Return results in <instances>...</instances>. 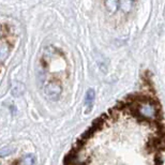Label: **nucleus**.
<instances>
[{
  "mask_svg": "<svg viewBox=\"0 0 165 165\" xmlns=\"http://www.w3.org/2000/svg\"><path fill=\"white\" fill-rule=\"evenodd\" d=\"M23 163L24 165H34V163H36V158H34V156H32V154H27V156L24 158Z\"/></svg>",
  "mask_w": 165,
  "mask_h": 165,
  "instance_id": "4",
  "label": "nucleus"
},
{
  "mask_svg": "<svg viewBox=\"0 0 165 165\" xmlns=\"http://www.w3.org/2000/svg\"><path fill=\"white\" fill-rule=\"evenodd\" d=\"M93 101H95V91L92 89H89L86 93V105L89 106V108L92 106Z\"/></svg>",
  "mask_w": 165,
  "mask_h": 165,
  "instance_id": "3",
  "label": "nucleus"
},
{
  "mask_svg": "<svg viewBox=\"0 0 165 165\" xmlns=\"http://www.w3.org/2000/svg\"><path fill=\"white\" fill-rule=\"evenodd\" d=\"M45 93L50 98V99H58V97L61 93V86L58 84V83H55V81H52L48 85H46L45 87Z\"/></svg>",
  "mask_w": 165,
  "mask_h": 165,
  "instance_id": "1",
  "label": "nucleus"
},
{
  "mask_svg": "<svg viewBox=\"0 0 165 165\" xmlns=\"http://www.w3.org/2000/svg\"><path fill=\"white\" fill-rule=\"evenodd\" d=\"M104 5L109 13H115L119 7V1L118 0H105Z\"/></svg>",
  "mask_w": 165,
  "mask_h": 165,
  "instance_id": "2",
  "label": "nucleus"
},
{
  "mask_svg": "<svg viewBox=\"0 0 165 165\" xmlns=\"http://www.w3.org/2000/svg\"><path fill=\"white\" fill-rule=\"evenodd\" d=\"M14 150L13 147H5L3 148V149H1V151H0V153H1V156H5V154H9V153H12Z\"/></svg>",
  "mask_w": 165,
  "mask_h": 165,
  "instance_id": "5",
  "label": "nucleus"
}]
</instances>
